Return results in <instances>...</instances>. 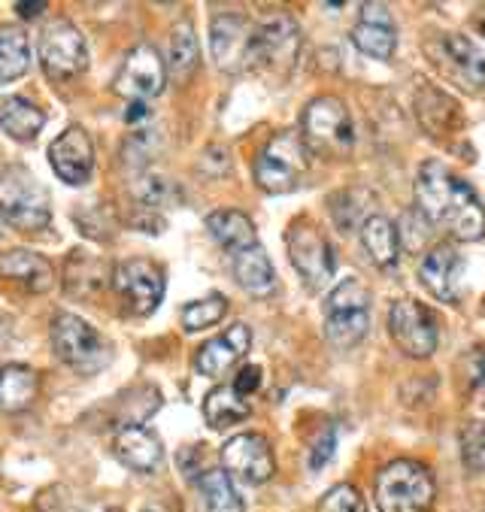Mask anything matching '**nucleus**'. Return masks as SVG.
<instances>
[{"instance_id":"1","label":"nucleus","mask_w":485,"mask_h":512,"mask_svg":"<svg viewBox=\"0 0 485 512\" xmlns=\"http://www.w3.org/2000/svg\"><path fill=\"white\" fill-rule=\"evenodd\" d=\"M416 203L428 225L446 231L458 243H473L485 237V210L476 191L440 161H425L419 167Z\"/></svg>"},{"instance_id":"2","label":"nucleus","mask_w":485,"mask_h":512,"mask_svg":"<svg viewBox=\"0 0 485 512\" xmlns=\"http://www.w3.org/2000/svg\"><path fill=\"white\" fill-rule=\"evenodd\" d=\"M0 216L16 231H43L52 222L49 191L28 167H7L0 173Z\"/></svg>"},{"instance_id":"3","label":"nucleus","mask_w":485,"mask_h":512,"mask_svg":"<svg viewBox=\"0 0 485 512\" xmlns=\"http://www.w3.org/2000/svg\"><path fill=\"white\" fill-rule=\"evenodd\" d=\"M434 500V476L425 464L401 458L376 476L379 512H425Z\"/></svg>"},{"instance_id":"4","label":"nucleus","mask_w":485,"mask_h":512,"mask_svg":"<svg viewBox=\"0 0 485 512\" xmlns=\"http://www.w3.org/2000/svg\"><path fill=\"white\" fill-rule=\"evenodd\" d=\"M310 170V149L298 131L276 134L255 161V182L267 194H288L295 191Z\"/></svg>"},{"instance_id":"5","label":"nucleus","mask_w":485,"mask_h":512,"mask_svg":"<svg viewBox=\"0 0 485 512\" xmlns=\"http://www.w3.org/2000/svg\"><path fill=\"white\" fill-rule=\"evenodd\" d=\"M301 128H304L301 137L310 152H322L328 158L331 155L343 158L355 146L352 116L340 97L322 94V97L310 100V107L304 110V119H301Z\"/></svg>"},{"instance_id":"6","label":"nucleus","mask_w":485,"mask_h":512,"mask_svg":"<svg viewBox=\"0 0 485 512\" xmlns=\"http://www.w3.org/2000/svg\"><path fill=\"white\" fill-rule=\"evenodd\" d=\"M52 349L76 373H97L110 364V343L73 313H58L52 319Z\"/></svg>"},{"instance_id":"7","label":"nucleus","mask_w":485,"mask_h":512,"mask_svg":"<svg viewBox=\"0 0 485 512\" xmlns=\"http://www.w3.org/2000/svg\"><path fill=\"white\" fill-rule=\"evenodd\" d=\"M285 246H288L291 264H295V270L301 273V279L310 291H319L328 285V279L334 276L337 258H334L328 237L313 222H307V219L291 222V228L285 234Z\"/></svg>"},{"instance_id":"8","label":"nucleus","mask_w":485,"mask_h":512,"mask_svg":"<svg viewBox=\"0 0 485 512\" xmlns=\"http://www.w3.org/2000/svg\"><path fill=\"white\" fill-rule=\"evenodd\" d=\"M113 288L128 316L146 319L164 297V270L149 258H128L113 267Z\"/></svg>"},{"instance_id":"9","label":"nucleus","mask_w":485,"mask_h":512,"mask_svg":"<svg viewBox=\"0 0 485 512\" xmlns=\"http://www.w3.org/2000/svg\"><path fill=\"white\" fill-rule=\"evenodd\" d=\"M40 64H43L46 76L55 82H67V79H76L79 73H85L88 46H85L82 31L67 19L52 22L40 34Z\"/></svg>"},{"instance_id":"10","label":"nucleus","mask_w":485,"mask_h":512,"mask_svg":"<svg viewBox=\"0 0 485 512\" xmlns=\"http://www.w3.org/2000/svg\"><path fill=\"white\" fill-rule=\"evenodd\" d=\"M388 331H392V340L407 358L422 361L431 358L437 349L434 313H428V306H422L413 297H401L392 303V310H388Z\"/></svg>"},{"instance_id":"11","label":"nucleus","mask_w":485,"mask_h":512,"mask_svg":"<svg viewBox=\"0 0 485 512\" xmlns=\"http://www.w3.org/2000/svg\"><path fill=\"white\" fill-rule=\"evenodd\" d=\"M301 52V28L291 16H270L255 28L252 67L288 73Z\"/></svg>"},{"instance_id":"12","label":"nucleus","mask_w":485,"mask_h":512,"mask_svg":"<svg viewBox=\"0 0 485 512\" xmlns=\"http://www.w3.org/2000/svg\"><path fill=\"white\" fill-rule=\"evenodd\" d=\"M252 40H255V25H249L243 16L225 13L216 16L210 25V49L225 73H243L252 67Z\"/></svg>"},{"instance_id":"13","label":"nucleus","mask_w":485,"mask_h":512,"mask_svg":"<svg viewBox=\"0 0 485 512\" xmlns=\"http://www.w3.org/2000/svg\"><path fill=\"white\" fill-rule=\"evenodd\" d=\"M164 82H167V67L161 61V55L155 52V46H134L119 73H116V91L122 97H131V100H146L161 94L164 91Z\"/></svg>"},{"instance_id":"14","label":"nucleus","mask_w":485,"mask_h":512,"mask_svg":"<svg viewBox=\"0 0 485 512\" xmlns=\"http://www.w3.org/2000/svg\"><path fill=\"white\" fill-rule=\"evenodd\" d=\"M222 464H225V473L249 482V485H261L273 476L276 470V461H273V449L267 443L264 434H255V431H246V434H237L231 437L225 446H222Z\"/></svg>"},{"instance_id":"15","label":"nucleus","mask_w":485,"mask_h":512,"mask_svg":"<svg viewBox=\"0 0 485 512\" xmlns=\"http://www.w3.org/2000/svg\"><path fill=\"white\" fill-rule=\"evenodd\" d=\"M49 164L55 176L67 185H85L94 170V149L85 134V128L73 125L67 128L52 146H49Z\"/></svg>"},{"instance_id":"16","label":"nucleus","mask_w":485,"mask_h":512,"mask_svg":"<svg viewBox=\"0 0 485 512\" xmlns=\"http://www.w3.org/2000/svg\"><path fill=\"white\" fill-rule=\"evenodd\" d=\"M352 43L358 52H364L367 58L376 61H388L398 49V34H395V22L388 16V10L382 4H364L361 7V19L352 28Z\"/></svg>"},{"instance_id":"17","label":"nucleus","mask_w":485,"mask_h":512,"mask_svg":"<svg viewBox=\"0 0 485 512\" xmlns=\"http://www.w3.org/2000/svg\"><path fill=\"white\" fill-rule=\"evenodd\" d=\"M113 449H116V458L137 473H155L164 464L161 440L143 425H122L116 431Z\"/></svg>"},{"instance_id":"18","label":"nucleus","mask_w":485,"mask_h":512,"mask_svg":"<svg viewBox=\"0 0 485 512\" xmlns=\"http://www.w3.org/2000/svg\"><path fill=\"white\" fill-rule=\"evenodd\" d=\"M249 346H252V331H249V325L237 322L225 334L207 340L201 346L198 358H194V364H198V370L204 376H222L225 370H231L249 352Z\"/></svg>"},{"instance_id":"19","label":"nucleus","mask_w":485,"mask_h":512,"mask_svg":"<svg viewBox=\"0 0 485 512\" xmlns=\"http://www.w3.org/2000/svg\"><path fill=\"white\" fill-rule=\"evenodd\" d=\"M419 276L425 282V288L437 297V300H458V288H461V276H464V261L452 246H437L422 258Z\"/></svg>"},{"instance_id":"20","label":"nucleus","mask_w":485,"mask_h":512,"mask_svg":"<svg viewBox=\"0 0 485 512\" xmlns=\"http://www.w3.org/2000/svg\"><path fill=\"white\" fill-rule=\"evenodd\" d=\"M443 58L452 79H458L464 88L479 91L485 88V55L464 37V34H446L443 37Z\"/></svg>"},{"instance_id":"21","label":"nucleus","mask_w":485,"mask_h":512,"mask_svg":"<svg viewBox=\"0 0 485 512\" xmlns=\"http://www.w3.org/2000/svg\"><path fill=\"white\" fill-rule=\"evenodd\" d=\"M0 276L13 279L31 291H49L55 285L52 264L43 255L28 252V249H10V252L0 255Z\"/></svg>"},{"instance_id":"22","label":"nucleus","mask_w":485,"mask_h":512,"mask_svg":"<svg viewBox=\"0 0 485 512\" xmlns=\"http://www.w3.org/2000/svg\"><path fill=\"white\" fill-rule=\"evenodd\" d=\"M46 116L37 104H31L28 97H4L0 100V131L7 137L19 140V143H31L37 140V134L43 131Z\"/></svg>"},{"instance_id":"23","label":"nucleus","mask_w":485,"mask_h":512,"mask_svg":"<svg viewBox=\"0 0 485 512\" xmlns=\"http://www.w3.org/2000/svg\"><path fill=\"white\" fill-rule=\"evenodd\" d=\"M40 391V376L28 364H4L0 367V409L19 413L34 403Z\"/></svg>"},{"instance_id":"24","label":"nucleus","mask_w":485,"mask_h":512,"mask_svg":"<svg viewBox=\"0 0 485 512\" xmlns=\"http://www.w3.org/2000/svg\"><path fill=\"white\" fill-rule=\"evenodd\" d=\"M207 231L213 234V240L219 246H225L231 255L258 246V234L249 216L237 213V210H216L207 216Z\"/></svg>"},{"instance_id":"25","label":"nucleus","mask_w":485,"mask_h":512,"mask_svg":"<svg viewBox=\"0 0 485 512\" xmlns=\"http://www.w3.org/2000/svg\"><path fill=\"white\" fill-rule=\"evenodd\" d=\"M110 267L101 258H91L85 252H73L67 258V270H64V288L67 294H79V297H94L110 279Z\"/></svg>"},{"instance_id":"26","label":"nucleus","mask_w":485,"mask_h":512,"mask_svg":"<svg viewBox=\"0 0 485 512\" xmlns=\"http://www.w3.org/2000/svg\"><path fill=\"white\" fill-rule=\"evenodd\" d=\"M234 276H237L240 288H246L255 297H267L276 288L273 264L261 246H252V249H243L234 255Z\"/></svg>"},{"instance_id":"27","label":"nucleus","mask_w":485,"mask_h":512,"mask_svg":"<svg viewBox=\"0 0 485 512\" xmlns=\"http://www.w3.org/2000/svg\"><path fill=\"white\" fill-rule=\"evenodd\" d=\"M361 243H364L367 255L373 258V264H379V267H392L401 255L398 228L385 216H376V213L361 222Z\"/></svg>"},{"instance_id":"28","label":"nucleus","mask_w":485,"mask_h":512,"mask_svg":"<svg viewBox=\"0 0 485 512\" xmlns=\"http://www.w3.org/2000/svg\"><path fill=\"white\" fill-rule=\"evenodd\" d=\"M252 406H249V397H243L234 385H219L207 394L204 400V416H207V425L210 428H231L243 419H249Z\"/></svg>"},{"instance_id":"29","label":"nucleus","mask_w":485,"mask_h":512,"mask_svg":"<svg viewBox=\"0 0 485 512\" xmlns=\"http://www.w3.org/2000/svg\"><path fill=\"white\" fill-rule=\"evenodd\" d=\"M31 67V46L19 28H0V85L25 76Z\"/></svg>"},{"instance_id":"30","label":"nucleus","mask_w":485,"mask_h":512,"mask_svg":"<svg viewBox=\"0 0 485 512\" xmlns=\"http://www.w3.org/2000/svg\"><path fill=\"white\" fill-rule=\"evenodd\" d=\"M198 488L204 494L207 512H246L243 497H240V491L234 488V482H231V476L225 470L213 467V470L201 473Z\"/></svg>"},{"instance_id":"31","label":"nucleus","mask_w":485,"mask_h":512,"mask_svg":"<svg viewBox=\"0 0 485 512\" xmlns=\"http://www.w3.org/2000/svg\"><path fill=\"white\" fill-rule=\"evenodd\" d=\"M198 58H201V49H198V37H194L191 22H179L170 37V73L176 79H188L194 67H198Z\"/></svg>"},{"instance_id":"32","label":"nucleus","mask_w":485,"mask_h":512,"mask_svg":"<svg viewBox=\"0 0 485 512\" xmlns=\"http://www.w3.org/2000/svg\"><path fill=\"white\" fill-rule=\"evenodd\" d=\"M370 313H334L325 316V337L337 349H352L367 337Z\"/></svg>"},{"instance_id":"33","label":"nucleus","mask_w":485,"mask_h":512,"mask_svg":"<svg viewBox=\"0 0 485 512\" xmlns=\"http://www.w3.org/2000/svg\"><path fill=\"white\" fill-rule=\"evenodd\" d=\"M225 313H228V300L222 294H210L204 300H191L182 306V325L185 331H204L219 325Z\"/></svg>"},{"instance_id":"34","label":"nucleus","mask_w":485,"mask_h":512,"mask_svg":"<svg viewBox=\"0 0 485 512\" xmlns=\"http://www.w3.org/2000/svg\"><path fill=\"white\" fill-rule=\"evenodd\" d=\"M334 313H370V291L358 279H343L325 300V316Z\"/></svg>"},{"instance_id":"35","label":"nucleus","mask_w":485,"mask_h":512,"mask_svg":"<svg viewBox=\"0 0 485 512\" xmlns=\"http://www.w3.org/2000/svg\"><path fill=\"white\" fill-rule=\"evenodd\" d=\"M458 443H461V461L470 473H482L485 470V422L479 419H470L461 425V434H458Z\"/></svg>"},{"instance_id":"36","label":"nucleus","mask_w":485,"mask_h":512,"mask_svg":"<svg viewBox=\"0 0 485 512\" xmlns=\"http://www.w3.org/2000/svg\"><path fill=\"white\" fill-rule=\"evenodd\" d=\"M134 194H137V200L143 203L146 210L167 207L170 200H176V188H173L164 176H143V179L134 185Z\"/></svg>"},{"instance_id":"37","label":"nucleus","mask_w":485,"mask_h":512,"mask_svg":"<svg viewBox=\"0 0 485 512\" xmlns=\"http://www.w3.org/2000/svg\"><path fill=\"white\" fill-rule=\"evenodd\" d=\"M316 509H319V512H367V509H364V497H361L358 488L349 485V482L334 485V488L319 500Z\"/></svg>"},{"instance_id":"38","label":"nucleus","mask_w":485,"mask_h":512,"mask_svg":"<svg viewBox=\"0 0 485 512\" xmlns=\"http://www.w3.org/2000/svg\"><path fill=\"white\" fill-rule=\"evenodd\" d=\"M334 449H337V434H334V428H325L319 434V440L313 443V449H310V467L322 470L334 458Z\"/></svg>"},{"instance_id":"39","label":"nucleus","mask_w":485,"mask_h":512,"mask_svg":"<svg viewBox=\"0 0 485 512\" xmlns=\"http://www.w3.org/2000/svg\"><path fill=\"white\" fill-rule=\"evenodd\" d=\"M243 397H249L252 391H258L261 388V367H255V364H249V367H243L240 373H237V379L231 382Z\"/></svg>"},{"instance_id":"40","label":"nucleus","mask_w":485,"mask_h":512,"mask_svg":"<svg viewBox=\"0 0 485 512\" xmlns=\"http://www.w3.org/2000/svg\"><path fill=\"white\" fill-rule=\"evenodd\" d=\"M19 16L22 19H37L43 10H46V0H34V4H28V0H22V4H16Z\"/></svg>"},{"instance_id":"41","label":"nucleus","mask_w":485,"mask_h":512,"mask_svg":"<svg viewBox=\"0 0 485 512\" xmlns=\"http://www.w3.org/2000/svg\"><path fill=\"white\" fill-rule=\"evenodd\" d=\"M149 116V107L143 104V100H131V107L125 110V122H140V119H146Z\"/></svg>"},{"instance_id":"42","label":"nucleus","mask_w":485,"mask_h":512,"mask_svg":"<svg viewBox=\"0 0 485 512\" xmlns=\"http://www.w3.org/2000/svg\"><path fill=\"white\" fill-rule=\"evenodd\" d=\"M482 34H485V19H482Z\"/></svg>"}]
</instances>
